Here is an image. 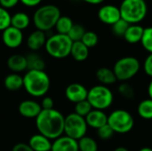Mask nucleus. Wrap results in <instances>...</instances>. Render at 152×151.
<instances>
[{
	"label": "nucleus",
	"mask_w": 152,
	"mask_h": 151,
	"mask_svg": "<svg viewBox=\"0 0 152 151\" xmlns=\"http://www.w3.org/2000/svg\"><path fill=\"white\" fill-rule=\"evenodd\" d=\"M65 117L57 109H42L36 118V126L39 133L50 140H55L64 133Z\"/></svg>",
	"instance_id": "1"
},
{
	"label": "nucleus",
	"mask_w": 152,
	"mask_h": 151,
	"mask_svg": "<svg viewBox=\"0 0 152 151\" xmlns=\"http://www.w3.org/2000/svg\"><path fill=\"white\" fill-rule=\"evenodd\" d=\"M51 85L49 76L44 70H28L23 77V88L31 96H45Z\"/></svg>",
	"instance_id": "2"
},
{
	"label": "nucleus",
	"mask_w": 152,
	"mask_h": 151,
	"mask_svg": "<svg viewBox=\"0 0 152 151\" xmlns=\"http://www.w3.org/2000/svg\"><path fill=\"white\" fill-rule=\"evenodd\" d=\"M61 16V10L54 4H45L36 10L33 14V23L37 29L47 32L55 27Z\"/></svg>",
	"instance_id": "3"
},
{
	"label": "nucleus",
	"mask_w": 152,
	"mask_h": 151,
	"mask_svg": "<svg viewBox=\"0 0 152 151\" xmlns=\"http://www.w3.org/2000/svg\"><path fill=\"white\" fill-rule=\"evenodd\" d=\"M121 19L131 24H139L148 13V5L145 0H123L120 6Z\"/></svg>",
	"instance_id": "4"
},
{
	"label": "nucleus",
	"mask_w": 152,
	"mask_h": 151,
	"mask_svg": "<svg viewBox=\"0 0 152 151\" xmlns=\"http://www.w3.org/2000/svg\"><path fill=\"white\" fill-rule=\"evenodd\" d=\"M72 44L73 42L68 35L56 33L47 38L45 48L51 57L55 59H64L70 55Z\"/></svg>",
	"instance_id": "5"
},
{
	"label": "nucleus",
	"mask_w": 152,
	"mask_h": 151,
	"mask_svg": "<svg viewBox=\"0 0 152 151\" xmlns=\"http://www.w3.org/2000/svg\"><path fill=\"white\" fill-rule=\"evenodd\" d=\"M87 101L94 109L104 110L112 105L114 95L108 86L98 85L88 90Z\"/></svg>",
	"instance_id": "6"
},
{
	"label": "nucleus",
	"mask_w": 152,
	"mask_h": 151,
	"mask_svg": "<svg viewBox=\"0 0 152 151\" xmlns=\"http://www.w3.org/2000/svg\"><path fill=\"white\" fill-rule=\"evenodd\" d=\"M140 69L141 63L137 58L126 56L118 60L112 69L118 80L126 82L133 78L139 72Z\"/></svg>",
	"instance_id": "7"
},
{
	"label": "nucleus",
	"mask_w": 152,
	"mask_h": 151,
	"mask_svg": "<svg viewBox=\"0 0 152 151\" xmlns=\"http://www.w3.org/2000/svg\"><path fill=\"white\" fill-rule=\"evenodd\" d=\"M108 125L116 133H129L134 125V120L133 116L125 109H116L108 116Z\"/></svg>",
	"instance_id": "8"
},
{
	"label": "nucleus",
	"mask_w": 152,
	"mask_h": 151,
	"mask_svg": "<svg viewBox=\"0 0 152 151\" xmlns=\"http://www.w3.org/2000/svg\"><path fill=\"white\" fill-rule=\"evenodd\" d=\"M88 125L86 118L76 114L70 113L65 117L64 122V134L76 141L80 140L86 135Z\"/></svg>",
	"instance_id": "9"
},
{
	"label": "nucleus",
	"mask_w": 152,
	"mask_h": 151,
	"mask_svg": "<svg viewBox=\"0 0 152 151\" xmlns=\"http://www.w3.org/2000/svg\"><path fill=\"white\" fill-rule=\"evenodd\" d=\"M98 19L104 24L112 26L121 19L119 7L114 4H104L98 11Z\"/></svg>",
	"instance_id": "10"
},
{
	"label": "nucleus",
	"mask_w": 152,
	"mask_h": 151,
	"mask_svg": "<svg viewBox=\"0 0 152 151\" xmlns=\"http://www.w3.org/2000/svg\"><path fill=\"white\" fill-rule=\"evenodd\" d=\"M2 41L3 44L8 48H18L23 42V33L21 30L10 26L3 31Z\"/></svg>",
	"instance_id": "11"
},
{
	"label": "nucleus",
	"mask_w": 152,
	"mask_h": 151,
	"mask_svg": "<svg viewBox=\"0 0 152 151\" xmlns=\"http://www.w3.org/2000/svg\"><path fill=\"white\" fill-rule=\"evenodd\" d=\"M87 95H88L87 88L79 83H72L69 85L65 89L66 98L70 102L75 104L87 100Z\"/></svg>",
	"instance_id": "12"
},
{
	"label": "nucleus",
	"mask_w": 152,
	"mask_h": 151,
	"mask_svg": "<svg viewBox=\"0 0 152 151\" xmlns=\"http://www.w3.org/2000/svg\"><path fill=\"white\" fill-rule=\"evenodd\" d=\"M18 111L23 117L26 118H37L42 111L41 105L32 100L22 101L18 107Z\"/></svg>",
	"instance_id": "13"
},
{
	"label": "nucleus",
	"mask_w": 152,
	"mask_h": 151,
	"mask_svg": "<svg viewBox=\"0 0 152 151\" xmlns=\"http://www.w3.org/2000/svg\"><path fill=\"white\" fill-rule=\"evenodd\" d=\"M51 151H79L77 141L62 135L54 140L52 143Z\"/></svg>",
	"instance_id": "14"
},
{
	"label": "nucleus",
	"mask_w": 152,
	"mask_h": 151,
	"mask_svg": "<svg viewBox=\"0 0 152 151\" xmlns=\"http://www.w3.org/2000/svg\"><path fill=\"white\" fill-rule=\"evenodd\" d=\"M88 127L98 130L108 124V116L103 110L94 109L85 117Z\"/></svg>",
	"instance_id": "15"
},
{
	"label": "nucleus",
	"mask_w": 152,
	"mask_h": 151,
	"mask_svg": "<svg viewBox=\"0 0 152 151\" xmlns=\"http://www.w3.org/2000/svg\"><path fill=\"white\" fill-rule=\"evenodd\" d=\"M46 35L45 32L36 29L29 34L27 39V46L31 51H38L45 45L46 43Z\"/></svg>",
	"instance_id": "16"
},
{
	"label": "nucleus",
	"mask_w": 152,
	"mask_h": 151,
	"mask_svg": "<svg viewBox=\"0 0 152 151\" xmlns=\"http://www.w3.org/2000/svg\"><path fill=\"white\" fill-rule=\"evenodd\" d=\"M52 143L50 139L38 133L29 138L28 144L34 151H51Z\"/></svg>",
	"instance_id": "17"
},
{
	"label": "nucleus",
	"mask_w": 152,
	"mask_h": 151,
	"mask_svg": "<svg viewBox=\"0 0 152 151\" xmlns=\"http://www.w3.org/2000/svg\"><path fill=\"white\" fill-rule=\"evenodd\" d=\"M7 66L13 73H19L28 69L27 58L21 54H12L7 60Z\"/></svg>",
	"instance_id": "18"
},
{
	"label": "nucleus",
	"mask_w": 152,
	"mask_h": 151,
	"mask_svg": "<svg viewBox=\"0 0 152 151\" xmlns=\"http://www.w3.org/2000/svg\"><path fill=\"white\" fill-rule=\"evenodd\" d=\"M143 32H144L143 27L140 26L139 24H131L128 27L123 37L129 44H137L139 42L141 43L143 36Z\"/></svg>",
	"instance_id": "19"
},
{
	"label": "nucleus",
	"mask_w": 152,
	"mask_h": 151,
	"mask_svg": "<svg viewBox=\"0 0 152 151\" xmlns=\"http://www.w3.org/2000/svg\"><path fill=\"white\" fill-rule=\"evenodd\" d=\"M4 86L11 92H15L23 87V77L18 73L7 75L4 79Z\"/></svg>",
	"instance_id": "20"
},
{
	"label": "nucleus",
	"mask_w": 152,
	"mask_h": 151,
	"mask_svg": "<svg viewBox=\"0 0 152 151\" xmlns=\"http://www.w3.org/2000/svg\"><path fill=\"white\" fill-rule=\"evenodd\" d=\"M70 55L77 61H84L89 56V48L86 46L81 41L73 42Z\"/></svg>",
	"instance_id": "21"
},
{
	"label": "nucleus",
	"mask_w": 152,
	"mask_h": 151,
	"mask_svg": "<svg viewBox=\"0 0 152 151\" xmlns=\"http://www.w3.org/2000/svg\"><path fill=\"white\" fill-rule=\"evenodd\" d=\"M96 77L102 85H106V86L113 85L118 80L113 69L106 67L100 68L96 71Z\"/></svg>",
	"instance_id": "22"
},
{
	"label": "nucleus",
	"mask_w": 152,
	"mask_h": 151,
	"mask_svg": "<svg viewBox=\"0 0 152 151\" xmlns=\"http://www.w3.org/2000/svg\"><path fill=\"white\" fill-rule=\"evenodd\" d=\"M30 24V18L29 16L23 12H18L12 15L11 18V26L18 28L20 30H23L27 28Z\"/></svg>",
	"instance_id": "23"
},
{
	"label": "nucleus",
	"mask_w": 152,
	"mask_h": 151,
	"mask_svg": "<svg viewBox=\"0 0 152 151\" xmlns=\"http://www.w3.org/2000/svg\"><path fill=\"white\" fill-rule=\"evenodd\" d=\"M27 58L28 70H44L45 68V61L37 53H29Z\"/></svg>",
	"instance_id": "24"
},
{
	"label": "nucleus",
	"mask_w": 152,
	"mask_h": 151,
	"mask_svg": "<svg viewBox=\"0 0 152 151\" xmlns=\"http://www.w3.org/2000/svg\"><path fill=\"white\" fill-rule=\"evenodd\" d=\"M138 115L146 120L152 119V100L151 99H145L142 100L138 107H137Z\"/></svg>",
	"instance_id": "25"
},
{
	"label": "nucleus",
	"mask_w": 152,
	"mask_h": 151,
	"mask_svg": "<svg viewBox=\"0 0 152 151\" xmlns=\"http://www.w3.org/2000/svg\"><path fill=\"white\" fill-rule=\"evenodd\" d=\"M74 23L73 20H71L70 17L69 16H61L56 22L55 25V29L58 34H62V35H68L71 28L73 27Z\"/></svg>",
	"instance_id": "26"
},
{
	"label": "nucleus",
	"mask_w": 152,
	"mask_h": 151,
	"mask_svg": "<svg viewBox=\"0 0 152 151\" xmlns=\"http://www.w3.org/2000/svg\"><path fill=\"white\" fill-rule=\"evenodd\" d=\"M79 151H98V144L94 139L89 136H84L77 141Z\"/></svg>",
	"instance_id": "27"
},
{
	"label": "nucleus",
	"mask_w": 152,
	"mask_h": 151,
	"mask_svg": "<svg viewBox=\"0 0 152 151\" xmlns=\"http://www.w3.org/2000/svg\"><path fill=\"white\" fill-rule=\"evenodd\" d=\"M85 33H86V29L82 25L74 24L68 34V36L71 39L72 42H77L82 40V37L84 36Z\"/></svg>",
	"instance_id": "28"
},
{
	"label": "nucleus",
	"mask_w": 152,
	"mask_h": 151,
	"mask_svg": "<svg viewBox=\"0 0 152 151\" xmlns=\"http://www.w3.org/2000/svg\"><path fill=\"white\" fill-rule=\"evenodd\" d=\"M81 42L90 49V48L94 47L98 44L99 37H98L97 34L94 31H86L84 36L82 37Z\"/></svg>",
	"instance_id": "29"
},
{
	"label": "nucleus",
	"mask_w": 152,
	"mask_h": 151,
	"mask_svg": "<svg viewBox=\"0 0 152 151\" xmlns=\"http://www.w3.org/2000/svg\"><path fill=\"white\" fill-rule=\"evenodd\" d=\"M92 110H93V107L91 106V104L87 100L75 104V113L83 117H86Z\"/></svg>",
	"instance_id": "30"
},
{
	"label": "nucleus",
	"mask_w": 152,
	"mask_h": 151,
	"mask_svg": "<svg viewBox=\"0 0 152 151\" xmlns=\"http://www.w3.org/2000/svg\"><path fill=\"white\" fill-rule=\"evenodd\" d=\"M141 44L147 52L152 53V27H148L144 28Z\"/></svg>",
	"instance_id": "31"
},
{
	"label": "nucleus",
	"mask_w": 152,
	"mask_h": 151,
	"mask_svg": "<svg viewBox=\"0 0 152 151\" xmlns=\"http://www.w3.org/2000/svg\"><path fill=\"white\" fill-rule=\"evenodd\" d=\"M129 26H130V24L128 22H126L123 19H120L118 21H117L115 24H113L111 26L112 32L114 33V35H116L118 36H124V35L126 34Z\"/></svg>",
	"instance_id": "32"
},
{
	"label": "nucleus",
	"mask_w": 152,
	"mask_h": 151,
	"mask_svg": "<svg viewBox=\"0 0 152 151\" xmlns=\"http://www.w3.org/2000/svg\"><path fill=\"white\" fill-rule=\"evenodd\" d=\"M11 18L12 15L9 12L0 6V31H4L11 26Z\"/></svg>",
	"instance_id": "33"
},
{
	"label": "nucleus",
	"mask_w": 152,
	"mask_h": 151,
	"mask_svg": "<svg viewBox=\"0 0 152 151\" xmlns=\"http://www.w3.org/2000/svg\"><path fill=\"white\" fill-rule=\"evenodd\" d=\"M114 133H115L114 131L111 129V127L108 124L97 130V134H98L99 138L102 140H104V141L110 140L113 136Z\"/></svg>",
	"instance_id": "34"
},
{
	"label": "nucleus",
	"mask_w": 152,
	"mask_h": 151,
	"mask_svg": "<svg viewBox=\"0 0 152 151\" xmlns=\"http://www.w3.org/2000/svg\"><path fill=\"white\" fill-rule=\"evenodd\" d=\"M118 92L121 96H123L126 99H132L134 95V91L133 87L126 83H123L119 85Z\"/></svg>",
	"instance_id": "35"
},
{
	"label": "nucleus",
	"mask_w": 152,
	"mask_h": 151,
	"mask_svg": "<svg viewBox=\"0 0 152 151\" xmlns=\"http://www.w3.org/2000/svg\"><path fill=\"white\" fill-rule=\"evenodd\" d=\"M144 72L152 78V53H150L144 61L143 63Z\"/></svg>",
	"instance_id": "36"
},
{
	"label": "nucleus",
	"mask_w": 152,
	"mask_h": 151,
	"mask_svg": "<svg viewBox=\"0 0 152 151\" xmlns=\"http://www.w3.org/2000/svg\"><path fill=\"white\" fill-rule=\"evenodd\" d=\"M40 105L42 107V109H53V106H54V102L51 97L46 96L42 99Z\"/></svg>",
	"instance_id": "37"
},
{
	"label": "nucleus",
	"mask_w": 152,
	"mask_h": 151,
	"mask_svg": "<svg viewBox=\"0 0 152 151\" xmlns=\"http://www.w3.org/2000/svg\"><path fill=\"white\" fill-rule=\"evenodd\" d=\"M19 2L20 0H0V6L7 10L16 6Z\"/></svg>",
	"instance_id": "38"
},
{
	"label": "nucleus",
	"mask_w": 152,
	"mask_h": 151,
	"mask_svg": "<svg viewBox=\"0 0 152 151\" xmlns=\"http://www.w3.org/2000/svg\"><path fill=\"white\" fill-rule=\"evenodd\" d=\"M12 151H34L30 147L28 144L27 143H23V142H20V143H17L15 144L12 149Z\"/></svg>",
	"instance_id": "39"
},
{
	"label": "nucleus",
	"mask_w": 152,
	"mask_h": 151,
	"mask_svg": "<svg viewBox=\"0 0 152 151\" xmlns=\"http://www.w3.org/2000/svg\"><path fill=\"white\" fill-rule=\"evenodd\" d=\"M43 0H20V2L27 7H34L38 5Z\"/></svg>",
	"instance_id": "40"
},
{
	"label": "nucleus",
	"mask_w": 152,
	"mask_h": 151,
	"mask_svg": "<svg viewBox=\"0 0 152 151\" xmlns=\"http://www.w3.org/2000/svg\"><path fill=\"white\" fill-rule=\"evenodd\" d=\"M84 2L90 4H100L102 3H103L105 0H83Z\"/></svg>",
	"instance_id": "41"
},
{
	"label": "nucleus",
	"mask_w": 152,
	"mask_h": 151,
	"mask_svg": "<svg viewBox=\"0 0 152 151\" xmlns=\"http://www.w3.org/2000/svg\"><path fill=\"white\" fill-rule=\"evenodd\" d=\"M148 94H149L150 99L152 100V79L151 81L150 82L149 85H148Z\"/></svg>",
	"instance_id": "42"
},
{
	"label": "nucleus",
	"mask_w": 152,
	"mask_h": 151,
	"mask_svg": "<svg viewBox=\"0 0 152 151\" xmlns=\"http://www.w3.org/2000/svg\"><path fill=\"white\" fill-rule=\"evenodd\" d=\"M113 151H129L125 147H118V148H116Z\"/></svg>",
	"instance_id": "43"
},
{
	"label": "nucleus",
	"mask_w": 152,
	"mask_h": 151,
	"mask_svg": "<svg viewBox=\"0 0 152 151\" xmlns=\"http://www.w3.org/2000/svg\"><path fill=\"white\" fill-rule=\"evenodd\" d=\"M139 151H152L151 148H149V147H144L142 149H141Z\"/></svg>",
	"instance_id": "44"
}]
</instances>
